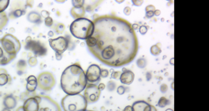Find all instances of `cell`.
<instances>
[{
	"label": "cell",
	"instance_id": "cell-2",
	"mask_svg": "<svg viewBox=\"0 0 209 111\" xmlns=\"http://www.w3.org/2000/svg\"><path fill=\"white\" fill-rule=\"evenodd\" d=\"M60 85L64 92L70 95L80 94L85 90L87 80L85 73L78 63L65 68L61 76Z\"/></svg>",
	"mask_w": 209,
	"mask_h": 111
},
{
	"label": "cell",
	"instance_id": "cell-27",
	"mask_svg": "<svg viewBox=\"0 0 209 111\" xmlns=\"http://www.w3.org/2000/svg\"><path fill=\"white\" fill-rule=\"evenodd\" d=\"M72 4L73 7H83L85 4V1L83 0H73L72 1Z\"/></svg>",
	"mask_w": 209,
	"mask_h": 111
},
{
	"label": "cell",
	"instance_id": "cell-9",
	"mask_svg": "<svg viewBox=\"0 0 209 111\" xmlns=\"http://www.w3.org/2000/svg\"><path fill=\"white\" fill-rule=\"evenodd\" d=\"M101 91L97 85L94 84H87L84 90V97L87 103H94L100 97Z\"/></svg>",
	"mask_w": 209,
	"mask_h": 111
},
{
	"label": "cell",
	"instance_id": "cell-10",
	"mask_svg": "<svg viewBox=\"0 0 209 111\" xmlns=\"http://www.w3.org/2000/svg\"><path fill=\"white\" fill-rule=\"evenodd\" d=\"M50 46L56 53L63 54L69 47V40L65 37H59L56 39H50L49 40Z\"/></svg>",
	"mask_w": 209,
	"mask_h": 111
},
{
	"label": "cell",
	"instance_id": "cell-29",
	"mask_svg": "<svg viewBox=\"0 0 209 111\" xmlns=\"http://www.w3.org/2000/svg\"><path fill=\"white\" fill-rule=\"evenodd\" d=\"M44 22H45V25L47 26V27H51L54 24L53 18L50 16L45 18Z\"/></svg>",
	"mask_w": 209,
	"mask_h": 111
},
{
	"label": "cell",
	"instance_id": "cell-42",
	"mask_svg": "<svg viewBox=\"0 0 209 111\" xmlns=\"http://www.w3.org/2000/svg\"><path fill=\"white\" fill-rule=\"evenodd\" d=\"M154 16V12L153 11H148L146 12V17L148 18H152Z\"/></svg>",
	"mask_w": 209,
	"mask_h": 111
},
{
	"label": "cell",
	"instance_id": "cell-24",
	"mask_svg": "<svg viewBox=\"0 0 209 111\" xmlns=\"http://www.w3.org/2000/svg\"><path fill=\"white\" fill-rule=\"evenodd\" d=\"M85 41H86V44L88 49L94 47L96 45V39L93 36L88 37L87 39L85 40Z\"/></svg>",
	"mask_w": 209,
	"mask_h": 111
},
{
	"label": "cell",
	"instance_id": "cell-41",
	"mask_svg": "<svg viewBox=\"0 0 209 111\" xmlns=\"http://www.w3.org/2000/svg\"><path fill=\"white\" fill-rule=\"evenodd\" d=\"M132 2L133 4V5L136 6H141L143 2V1H140V0H133L132 1Z\"/></svg>",
	"mask_w": 209,
	"mask_h": 111
},
{
	"label": "cell",
	"instance_id": "cell-38",
	"mask_svg": "<svg viewBox=\"0 0 209 111\" xmlns=\"http://www.w3.org/2000/svg\"><path fill=\"white\" fill-rule=\"evenodd\" d=\"M167 90H168V86L166 84H163L162 85H161V86H160V91L163 94L166 93Z\"/></svg>",
	"mask_w": 209,
	"mask_h": 111
},
{
	"label": "cell",
	"instance_id": "cell-12",
	"mask_svg": "<svg viewBox=\"0 0 209 111\" xmlns=\"http://www.w3.org/2000/svg\"><path fill=\"white\" fill-rule=\"evenodd\" d=\"M22 107L24 111H38L39 101L37 97H30L26 100Z\"/></svg>",
	"mask_w": 209,
	"mask_h": 111
},
{
	"label": "cell",
	"instance_id": "cell-55",
	"mask_svg": "<svg viewBox=\"0 0 209 111\" xmlns=\"http://www.w3.org/2000/svg\"></svg>",
	"mask_w": 209,
	"mask_h": 111
},
{
	"label": "cell",
	"instance_id": "cell-47",
	"mask_svg": "<svg viewBox=\"0 0 209 111\" xmlns=\"http://www.w3.org/2000/svg\"><path fill=\"white\" fill-rule=\"evenodd\" d=\"M123 111H133L132 106H127L124 109Z\"/></svg>",
	"mask_w": 209,
	"mask_h": 111
},
{
	"label": "cell",
	"instance_id": "cell-5",
	"mask_svg": "<svg viewBox=\"0 0 209 111\" xmlns=\"http://www.w3.org/2000/svg\"><path fill=\"white\" fill-rule=\"evenodd\" d=\"M0 42L2 48L9 55L17 56L21 49V44L16 37L7 34L0 39Z\"/></svg>",
	"mask_w": 209,
	"mask_h": 111
},
{
	"label": "cell",
	"instance_id": "cell-25",
	"mask_svg": "<svg viewBox=\"0 0 209 111\" xmlns=\"http://www.w3.org/2000/svg\"><path fill=\"white\" fill-rule=\"evenodd\" d=\"M9 0H0V13L4 12L9 6Z\"/></svg>",
	"mask_w": 209,
	"mask_h": 111
},
{
	"label": "cell",
	"instance_id": "cell-34",
	"mask_svg": "<svg viewBox=\"0 0 209 111\" xmlns=\"http://www.w3.org/2000/svg\"><path fill=\"white\" fill-rule=\"evenodd\" d=\"M26 62L23 60H21L18 62L17 64V67L18 68H20V70L22 69H24L26 68Z\"/></svg>",
	"mask_w": 209,
	"mask_h": 111
},
{
	"label": "cell",
	"instance_id": "cell-13",
	"mask_svg": "<svg viewBox=\"0 0 209 111\" xmlns=\"http://www.w3.org/2000/svg\"><path fill=\"white\" fill-rule=\"evenodd\" d=\"M135 80V74L131 70H126L122 73L120 80L122 84L126 85H130L133 83Z\"/></svg>",
	"mask_w": 209,
	"mask_h": 111
},
{
	"label": "cell",
	"instance_id": "cell-30",
	"mask_svg": "<svg viewBox=\"0 0 209 111\" xmlns=\"http://www.w3.org/2000/svg\"><path fill=\"white\" fill-rule=\"evenodd\" d=\"M24 13H25V11L22 10V9H17L13 12V15L14 17L15 18H18L21 17L22 15H24Z\"/></svg>",
	"mask_w": 209,
	"mask_h": 111
},
{
	"label": "cell",
	"instance_id": "cell-51",
	"mask_svg": "<svg viewBox=\"0 0 209 111\" xmlns=\"http://www.w3.org/2000/svg\"><path fill=\"white\" fill-rule=\"evenodd\" d=\"M16 111H24V110H23V107L21 106V107H19V108L16 110Z\"/></svg>",
	"mask_w": 209,
	"mask_h": 111
},
{
	"label": "cell",
	"instance_id": "cell-53",
	"mask_svg": "<svg viewBox=\"0 0 209 111\" xmlns=\"http://www.w3.org/2000/svg\"><path fill=\"white\" fill-rule=\"evenodd\" d=\"M117 2H119V3H122L123 2V1H116Z\"/></svg>",
	"mask_w": 209,
	"mask_h": 111
},
{
	"label": "cell",
	"instance_id": "cell-32",
	"mask_svg": "<svg viewBox=\"0 0 209 111\" xmlns=\"http://www.w3.org/2000/svg\"><path fill=\"white\" fill-rule=\"evenodd\" d=\"M29 64L30 66L31 67H34L35 65H36V64H38V60L36 59V57H31L30 59H29Z\"/></svg>",
	"mask_w": 209,
	"mask_h": 111
},
{
	"label": "cell",
	"instance_id": "cell-3",
	"mask_svg": "<svg viewBox=\"0 0 209 111\" xmlns=\"http://www.w3.org/2000/svg\"><path fill=\"white\" fill-rule=\"evenodd\" d=\"M70 32L75 38L80 40H86L93 35L94 31V23L86 18L76 19L70 25Z\"/></svg>",
	"mask_w": 209,
	"mask_h": 111
},
{
	"label": "cell",
	"instance_id": "cell-54",
	"mask_svg": "<svg viewBox=\"0 0 209 111\" xmlns=\"http://www.w3.org/2000/svg\"><path fill=\"white\" fill-rule=\"evenodd\" d=\"M166 111H174V110L172 109H167L166 110Z\"/></svg>",
	"mask_w": 209,
	"mask_h": 111
},
{
	"label": "cell",
	"instance_id": "cell-50",
	"mask_svg": "<svg viewBox=\"0 0 209 111\" xmlns=\"http://www.w3.org/2000/svg\"><path fill=\"white\" fill-rule=\"evenodd\" d=\"M174 58H172L171 60H170V63H171V65H174Z\"/></svg>",
	"mask_w": 209,
	"mask_h": 111
},
{
	"label": "cell",
	"instance_id": "cell-26",
	"mask_svg": "<svg viewBox=\"0 0 209 111\" xmlns=\"http://www.w3.org/2000/svg\"><path fill=\"white\" fill-rule=\"evenodd\" d=\"M136 63L138 67L140 68H143L147 65V61L144 58H140L138 59Z\"/></svg>",
	"mask_w": 209,
	"mask_h": 111
},
{
	"label": "cell",
	"instance_id": "cell-6",
	"mask_svg": "<svg viewBox=\"0 0 209 111\" xmlns=\"http://www.w3.org/2000/svg\"><path fill=\"white\" fill-rule=\"evenodd\" d=\"M37 81L38 87L43 91H50L56 84L54 75L49 72H44L39 74Z\"/></svg>",
	"mask_w": 209,
	"mask_h": 111
},
{
	"label": "cell",
	"instance_id": "cell-23",
	"mask_svg": "<svg viewBox=\"0 0 209 111\" xmlns=\"http://www.w3.org/2000/svg\"><path fill=\"white\" fill-rule=\"evenodd\" d=\"M170 103H171V102L166 98H165L164 97H163L159 98L158 103V105L159 107L163 108L165 106L169 105Z\"/></svg>",
	"mask_w": 209,
	"mask_h": 111
},
{
	"label": "cell",
	"instance_id": "cell-15",
	"mask_svg": "<svg viewBox=\"0 0 209 111\" xmlns=\"http://www.w3.org/2000/svg\"><path fill=\"white\" fill-rule=\"evenodd\" d=\"M150 105L145 101H138L132 106L133 111H150Z\"/></svg>",
	"mask_w": 209,
	"mask_h": 111
},
{
	"label": "cell",
	"instance_id": "cell-7",
	"mask_svg": "<svg viewBox=\"0 0 209 111\" xmlns=\"http://www.w3.org/2000/svg\"><path fill=\"white\" fill-rule=\"evenodd\" d=\"M25 48L26 50L33 52L36 56L42 57L47 54V49L46 45L39 40H34L31 37H28L26 39Z\"/></svg>",
	"mask_w": 209,
	"mask_h": 111
},
{
	"label": "cell",
	"instance_id": "cell-52",
	"mask_svg": "<svg viewBox=\"0 0 209 111\" xmlns=\"http://www.w3.org/2000/svg\"><path fill=\"white\" fill-rule=\"evenodd\" d=\"M2 111H10V109H7V108H5V109H4Z\"/></svg>",
	"mask_w": 209,
	"mask_h": 111
},
{
	"label": "cell",
	"instance_id": "cell-49",
	"mask_svg": "<svg viewBox=\"0 0 209 111\" xmlns=\"http://www.w3.org/2000/svg\"><path fill=\"white\" fill-rule=\"evenodd\" d=\"M150 108H151L150 111H157V109H156V108L155 106H152V105L150 106Z\"/></svg>",
	"mask_w": 209,
	"mask_h": 111
},
{
	"label": "cell",
	"instance_id": "cell-31",
	"mask_svg": "<svg viewBox=\"0 0 209 111\" xmlns=\"http://www.w3.org/2000/svg\"><path fill=\"white\" fill-rule=\"evenodd\" d=\"M65 29V26L62 23H59L57 27L56 31H57L58 34H61V33H62L64 31Z\"/></svg>",
	"mask_w": 209,
	"mask_h": 111
},
{
	"label": "cell",
	"instance_id": "cell-39",
	"mask_svg": "<svg viewBox=\"0 0 209 111\" xmlns=\"http://www.w3.org/2000/svg\"><path fill=\"white\" fill-rule=\"evenodd\" d=\"M123 12L126 15H130L131 13V7L127 6L126 7H125L124 10H123Z\"/></svg>",
	"mask_w": 209,
	"mask_h": 111
},
{
	"label": "cell",
	"instance_id": "cell-8",
	"mask_svg": "<svg viewBox=\"0 0 209 111\" xmlns=\"http://www.w3.org/2000/svg\"><path fill=\"white\" fill-rule=\"evenodd\" d=\"M39 101L38 111H62L61 107L57 102L49 96H36Z\"/></svg>",
	"mask_w": 209,
	"mask_h": 111
},
{
	"label": "cell",
	"instance_id": "cell-35",
	"mask_svg": "<svg viewBox=\"0 0 209 111\" xmlns=\"http://www.w3.org/2000/svg\"><path fill=\"white\" fill-rule=\"evenodd\" d=\"M121 72H114L111 74V78L115 80H119L120 79V75H121Z\"/></svg>",
	"mask_w": 209,
	"mask_h": 111
},
{
	"label": "cell",
	"instance_id": "cell-14",
	"mask_svg": "<svg viewBox=\"0 0 209 111\" xmlns=\"http://www.w3.org/2000/svg\"><path fill=\"white\" fill-rule=\"evenodd\" d=\"M16 56L9 55L2 48L0 42V65H6L12 61Z\"/></svg>",
	"mask_w": 209,
	"mask_h": 111
},
{
	"label": "cell",
	"instance_id": "cell-33",
	"mask_svg": "<svg viewBox=\"0 0 209 111\" xmlns=\"http://www.w3.org/2000/svg\"><path fill=\"white\" fill-rule=\"evenodd\" d=\"M109 71L106 69H101V78H106L109 76Z\"/></svg>",
	"mask_w": 209,
	"mask_h": 111
},
{
	"label": "cell",
	"instance_id": "cell-48",
	"mask_svg": "<svg viewBox=\"0 0 209 111\" xmlns=\"http://www.w3.org/2000/svg\"><path fill=\"white\" fill-rule=\"evenodd\" d=\"M160 14H161V11H160L159 10L157 9V10H155L154 11V15H155V16H159Z\"/></svg>",
	"mask_w": 209,
	"mask_h": 111
},
{
	"label": "cell",
	"instance_id": "cell-37",
	"mask_svg": "<svg viewBox=\"0 0 209 111\" xmlns=\"http://www.w3.org/2000/svg\"><path fill=\"white\" fill-rule=\"evenodd\" d=\"M117 91L119 95H123L126 92V88L123 86H120L117 88Z\"/></svg>",
	"mask_w": 209,
	"mask_h": 111
},
{
	"label": "cell",
	"instance_id": "cell-18",
	"mask_svg": "<svg viewBox=\"0 0 209 111\" xmlns=\"http://www.w3.org/2000/svg\"><path fill=\"white\" fill-rule=\"evenodd\" d=\"M27 19L28 20L32 23H34V24H40L42 22V18H41V15L34 11L31 12L28 17H27Z\"/></svg>",
	"mask_w": 209,
	"mask_h": 111
},
{
	"label": "cell",
	"instance_id": "cell-46",
	"mask_svg": "<svg viewBox=\"0 0 209 111\" xmlns=\"http://www.w3.org/2000/svg\"><path fill=\"white\" fill-rule=\"evenodd\" d=\"M55 56L57 60H61L62 58V54H59L58 53H55Z\"/></svg>",
	"mask_w": 209,
	"mask_h": 111
},
{
	"label": "cell",
	"instance_id": "cell-21",
	"mask_svg": "<svg viewBox=\"0 0 209 111\" xmlns=\"http://www.w3.org/2000/svg\"><path fill=\"white\" fill-rule=\"evenodd\" d=\"M10 81V76L6 72L0 73V86H3Z\"/></svg>",
	"mask_w": 209,
	"mask_h": 111
},
{
	"label": "cell",
	"instance_id": "cell-22",
	"mask_svg": "<svg viewBox=\"0 0 209 111\" xmlns=\"http://www.w3.org/2000/svg\"><path fill=\"white\" fill-rule=\"evenodd\" d=\"M159 43H158L156 45H153L150 48V53L153 56H158L161 53V47L159 46Z\"/></svg>",
	"mask_w": 209,
	"mask_h": 111
},
{
	"label": "cell",
	"instance_id": "cell-17",
	"mask_svg": "<svg viewBox=\"0 0 209 111\" xmlns=\"http://www.w3.org/2000/svg\"><path fill=\"white\" fill-rule=\"evenodd\" d=\"M71 16L74 18V19H78L81 18H83L84 15H85V7H73L70 11Z\"/></svg>",
	"mask_w": 209,
	"mask_h": 111
},
{
	"label": "cell",
	"instance_id": "cell-19",
	"mask_svg": "<svg viewBox=\"0 0 209 111\" xmlns=\"http://www.w3.org/2000/svg\"><path fill=\"white\" fill-rule=\"evenodd\" d=\"M3 103L6 108L10 110L14 109L16 106L17 101L14 97L9 95L4 98Z\"/></svg>",
	"mask_w": 209,
	"mask_h": 111
},
{
	"label": "cell",
	"instance_id": "cell-11",
	"mask_svg": "<svg viewBox=\"0 0 209 111\" xmlns=\"http://www.w3.org/2000/svg\"><path fill=\"white\" fill-rule=\"evenodd\" d=\"M101 68L96 64H91L85 73L87 82L91 83H97L101 78Z\"/></svg>",
	"mask_w": 209,
	"mask_h": 111
},
{
	"label": "cell",
	"instance_id": "cell-43",
	"mask_svg": "<svg viewBox=\"0 0 209 111\" xmlns=\"http://www.w3.org/2000/svg\"><path fill=\"white\" fill-rule=\"evenodd\" d=\"M49 14H50L49 12H47V10H42V11L41 12V15H42V16L44 17H45V18H47V17H49Z\"/></svg>",
	"mask_w": 209,
	"mask_h": 111
},
{
	"label": "cell",
	"instance_id": "cell-20",
	"mask_svg": "<svg viewBox=\"0 0 209 111\" xmlns=\"http://www.w3.org/2000/svg\"><path fill=\"white\" fill-rule=\"evenodd\" d=\"M8 20L7 15L5 12L0 13V31L7 25Z\"/></svg>",
	"mask_w": 209,
	"mask_h": 111
},
{
	"label": "cell",
	"instance_id": "cell-45",
	"mask_svg": "<svg viewBox=\"0 0 209 111\" xmlns=\"http://www.w3.org/2000/svg\"><path fill=\"white\" fill-rule=\"evenodd\" d=\"M132 28H133V29L134 30V31H136V30H138V29H139V26L138 25V24H133V25H132Z\"/></svg>",
	"mask_w": 209,
	"mask_h": 111
},
{
	"label": "cell",
	"instance_id": "cell-1",
	"mask_svg": "<svg viewBox=\"0 0 209 111\" xmlns=\"http://www.w3.org/2000/svg\"><path fill=\"white\" fill-rule=\"evenodd\" d=\"M93 36L96 40L90 53L104 64L120 67L131 63L137 56V35L127 20L106 15L94 18Z\"/></svg>",
	"mask_w": 209,
	"mask_h": 111
},
{
	"label": "cell",
	"instance_id": "cell-40",
	"mask_svg": "<svg viewBox=\"0 0 209 111\" xmlns=\"http://www.w3.org/2000/svg\"><path fill=\"white\" fill-rule=\"evenodd\" d=\"M155 10V7L153 5H148L145 7V11L148 12V11H153L154 12Z\"/></svg>",
	"mask_w": 209,
	"mask_h": 111
},
{
	"label": "cell",
	"instance_id": "cell-36",
	"mask_svg": "<svg viewBox=\"0 0 209 111\" xmlns=\"http://www.w3.org/2000/svg\"><path fill=\"white\" fill-rule=\"evenodd\" d=\"M139 32L142 34V35H145L147 32V31H148V28L144 25H142L141 26H139Z\"/></svg>",
	"mask_w": 209,
	"mask_h": 111
},
{
	"label": "cell",
	"instance_id": "cell-44",
	"mask_svg": "<svg viewBox=\"0 0 209 111\" xmlns=\"http://www.w3.org/2000/svg\"><path fill=\"white\" fill-rule=\"evenodd\" d=\"M98 89H99V91L101 92V91H104V89H105V88H106V86H105V84H103V83H101V84H99V85H98Z\"/></svg>",
	"mask_w": 209,
	"mask_h": 111
},
{
	"label": "cell",
	"instance_id": "cell-16",
	"mask_svg": "<svg viewBox=\"0 0 209 111\" xmlns=\"http://www.w3.org/2000/svg\"><path fill=\"white\" fill-rule=\"evenodd\" d=\"M26 89L28 92H33L36 91L37 87H38V81H37V78L31 75L28 77L26 80Z\"/></svg>",
	"mask_w": 209,
	"mask_h": 111
},
{
	"label": "cell",
	"instance_id": "cell-28",
	"mask_svg": "<svg viewBox=\"0 0 209 111\" xmlns=\"http://www.w3.org/2000/svg\"><path fill=\"white\" fill-rule=\"evenodd\" d=\"M115 87H116V84L114 81H110L108 82L107 85V88L109 92H113L115 89Z\"/></svg>",
	"mask_w": 209,
	"mask_h": 111
},
{
	"label": "cell",
	"instance_id": "cell-4",
	"mask_svg": "<svg viewBox=\"0 0 209 111\" xmlns=\"http://www.w3.org/2000/svg\"><path fill=\"white\" fill-rule=\"evenodd\" d=\"M61 104L64 111H86L88 105L84 96L80 94L66 95Z\"/></svg>",
	"mask_w": 209,
	"mask_h": 111
}]
</instances>
